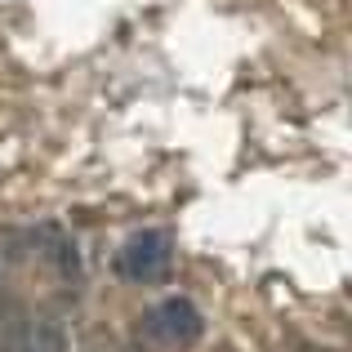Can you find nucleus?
<instances>
[{"label":"nucleus","mask_w":352,"mask_h":352,"mask_svg":"<svg viewBox=\"0 0 352 352\" xmlns=\"http://www.w3.org/2000/svg\"><path fill=\"white\" fill-rule=\"evenodd\" d=\"M165 258H170V241H165L161 232L138 236L134 245L125 250V272L129 276H156L165 267Z\"/></svg>","instance_id":"obj_2"},{"label":"nucleus","mask_w":352,"mask_h":352,"mask_svg":"<svg viewBox=\"0 0 352 352\" xmlns=\"http://www.w3.org/2000/svg\"><path fill=\"white\" fill-rule=\"evenodd\" d=\"M152 335L165 339V344H192V339H201V312L192 308L188 299H165L152 308Z\"/></svg>","instance_id":"obj_1"}]
</instances>
